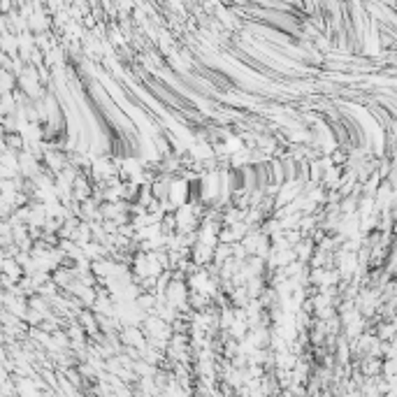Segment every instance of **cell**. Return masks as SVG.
Listing matches in <instances>:
<instances>
[{
  "label": "cell",
  "mask_w": 397,
  "mask_h": 397,
  "mask_svg": "<svg viewBox=\"0 0 397 397\" xmlns=\"http://www.w3.org/2000/svg\"><path fill=\"white\" fill-rule=\"evenodd\" d=\"M183 191H188V186H186V183H183V181H176L175 186H172V193H183ZM172 200H175L176 205H183V202H186V198H183V195H179V198H176V195H175V198H172Z\"/></svg>",
  "instance_id": "6da1fadb"
}]
</instances>
